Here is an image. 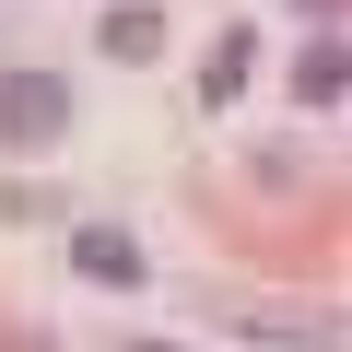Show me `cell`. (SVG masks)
I'll return each instance as SVG.
<instances>
[{
	"mask_svg": "<svg viewBox=\"0 0 352 352\" xmlns=\"http://www.w3.org/2000/svg\"><path fill=\"white\" fill-rule=\"evenodd\" d=\"M71 129V82L59 71H0V141L12 153H47Z\"/></svg>",
	"mask_w": 352,
	"mask_h": 352,
	"instance_id": "obj_1",
	"label": "cell"
},
{
	"mask_svg": "<svg viewBox=\"0 0 352 352\" xmlns=\"http://www.w3.org/2000/svg\"><path fill=\"white\" fill-rule=\"evenodd\" d=\"M71 270H82V282H106V294H141V282H153L141 235H118V223H71Z\"/></svg>",
	"mask_w": 352,
	"mask_h": 352,
	"instance_id": "obj_2",
	"label": "cell"
},
{
	"mask_svg": "<svg viewBox=\"0 0 352 352\" xmlns=\"http://www.w3.org/2000/svg\"><path fill=\"white\" fill-rule=\"evenodd\" d=\"M235 329H247L258 352H352L340 317H282V305H235Z\"/></svg>",
	"mask_w": 352,
	"mask_h": 352,
	"instance_id": "obj_3",
	"label": "cell"
},
{
	"mask_svg": "<svg viewBox=\"0 0 352 352\" xmlns=\"http://www.w3.org/2000/svg\"><path fill=\"white\" fill-rule=\"evenodd\" d=\"M94 47L129 59V71H153L164 59V12H153V0H118V12H94Z\"/></svg>",
	"mask_w": 352,
	"mask_h": 352,
	"instance_id": "obj_4",
	"label": "cell"
},
{
	"mask_svg": "<svg viewBox=\"0 0 352 352\" xmlns=\"http://www.w3.org/2000/svg\"><path fill=\"white\" fill-rule=\"evenodd\" d=\"M247 71H258V24H223V36H212V59H200V106H235V94H247Z\"/></svg>",
	"mask_w": 352,
	"mask_h": 352,
	"instance_id": "obj_5",
	"label": "cell"
},
{
	"mask_svg": "<svg viewBox=\"0 0 352 352\" xmlns=\"http://www.w3.org/2000/svg\"><path fill=\"white\" fill-rule=\"evenodd\" d=\"M294 94H305V106H340V94H352V47H340V36H317V47L294 59Z\"/></svg>",
	"mask_w": 352,
	"mask_h": 352,
	"instance_id": "obj_6",
	"label": "cell"
},
{
	"mask_svg": "<svg viewBox=\"0 0 352 352\" xmlns=\"http://www.w3.org/2000/svg\"><path fill=\"white\" fill-rule=\"evenodd\" d=\"M0 223H47V188H12L0 176Z\"/></svg>",
	"mask_w": 352,
	"mask_h": 352,
	"instance_id": "obj_7",
	"label": "cell"
},
{
	"mask_svg": "<svg viewBox=\"0 0 352 352\" xmlns=\"http://www.w3.org/2000/svg\"><path fill=\"white\" fill-rule=\"evenodd\" d=\"M118 352H176V340H118Z\"/></svg>",
	"mask_w": 352,
	"mask_h": 352,
	"instance_id": "obj_8",
	"label": "cell"
}]
</instances>
